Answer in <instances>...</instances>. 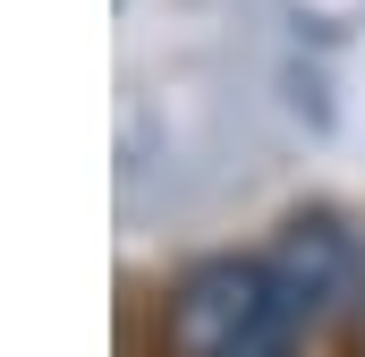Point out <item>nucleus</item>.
<instances>
[{"mask_svg":"<svg viewBox=\"0 0 365 357\" xmlns=\"http://www.w3.org/2000/svg\"><path fill=\"white\" fill-rule=\"evenodd\" d=\"M297 332L264 256H204L162 298V357H297Z\"/></svg>","mask_w":365,"mask_h":357,"instance_id":"obj_1","label":"nucleus"},{"mask_svg":"<svg viewBox=\"0 0 365 357\" xmlns=\"http://www.w3.org/2000/svg\"><path fill=\"white\" fill-rule=\"evenodd\" d=\"M272 264V281H280V298H289V315L314 332L349 289H357V272H365V256H357V238L340 230V213H297L289 230H280V247L264 256Z\"/></svg>","mask_w":365,"mask_h":357,"instance_id":"obj_2","label":"nucleus"}]
</instances>
